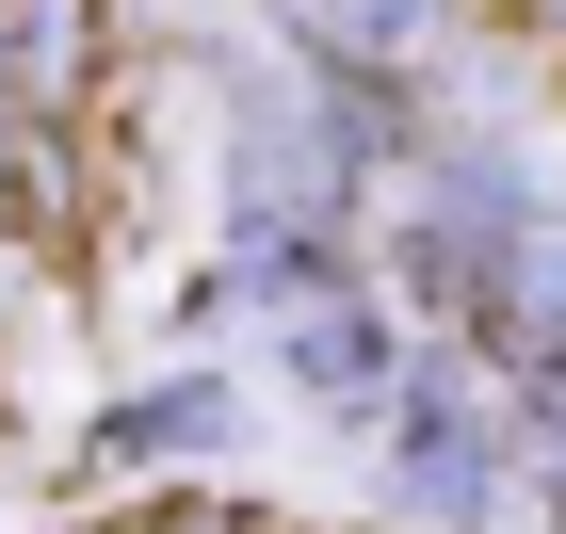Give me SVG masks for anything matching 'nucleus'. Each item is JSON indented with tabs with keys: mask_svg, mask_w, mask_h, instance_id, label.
Wrapping results in <instances>:
<instances>
[{
	"mask_svg": "<svg viewBox=\"0 0 566 534\" xmlns=\"http://www.w3.org/2000/svg\"><path fill=\"white\" fill-rule=\"evenodd\" d=\"M82 49H97V0H0V82H17V114H65L82 97Z\"/></svg>",
	"mask_w": 566,
	"mask_h": 534,
	"instance_id": "nucleus-1",
	"label": "nucleus"
},
{
	"mask_svg": "<svg viewBox=\"0 0 566 534\" xmlns=\"http://www.w3.org/2000/svg\"><path fill=\"white\" fill-rule=\"evenodd\" d=\"M534 17H551V33H566V0H534Z\"/></svg>",
	"mask_w": 566,
	"mask_h": 534,
	"instance_id": "nucleus-2",
	"label": "nucleus"
}]
</instances>
